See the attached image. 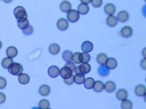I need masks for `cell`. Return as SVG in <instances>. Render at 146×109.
<instances>
[{"mask_svg":"<svg viewBox=\"0 0 146 109\" xmlns=\"http://www.w3.org/2000/svg\"><path fill=\"white\" fill-rule=\"evenodd\" d=\"M82 50L85 53H90L94 49L93 43L89 41H85L82 45Z\"/></svg>","mask_w":146,"mask_h":109,"instance_id":"12","label":"cell"},{"mask_svg":"<svg viewBox=\"0 0 146 109\" xmlns=\"http://www.w3.org/2000/svg\"><path fill=\"white\" fill-rule=\"evenodd\" d=\"M60 75L63 79H67L73 75V72L69 68L66 66H63L60 70Z\"/></svg>","mask_w":146,"mask_h":109,"instance_id":"6","label":"cell"},{"mask_svg":"<svg viewBox=\"0 0 146 109\" xmlns=\"http://www.w3.org/2000/svg\"><path fill=\"white\" fill-rule=\"evenodd\" d=\"M132 33H133L132 28L129 26L123 27L120 31V34L121 35V36L125 38L131 37L132 35Z\"/></svg>","mask_w":146,"mask_h":109,"instance_id":"7","label":"cell"},{"mask_svg":"<svg viewBox=\"0 0 146 109\" xmlns=\"http://www.w3.org/2000/svg\"><path fill=\"white\" fill-rule=\"evenodd\" d=\"M90 3L94 8H99L102 5V0H90Z\"/></svg>","mask_w":146,"mask_h":109,"instance_id":"35","label":"cell"},{"mask_svg":"<svg viewBox=\"0 0 146 109\" xmlns=\"http://www.w3.org/2000/svg\"><path fill=\"white\" fill-rule=\"evenodd\" d=\"M38 92L40 95L45 97V96H48L50 94L51 89L48 85H42L40 86Z\"/></svg>","mask_w":146,"mask_h":109,"instance_id":"18","label":"cell"},{"mask_svg":"<svg viewBox=\"0 0 146 109\" xmlns=\"http://www.w3.org/2000/svg\"><path fill=\"white\" fill-rule=\"evenodd\" d=\"M90 60V56L88 53H80V61L81 63H88Z\"/></svg>","mask_w":146,"mask_h":109,"instance_id":"33","label":"cell"},{"mask_svg":"<svg viewBox=\"0 0 146 109\" xmlns=\"http://www.w3.org/2000/svg\"><path fill=\"white\" fill-rule=\"evenodd\" d=\"M145 62H146L145 58L143 59L141 62V68H143L144 70H145Z\"/></svg>","mask_w":146,"mask_h":109,"instance_id":"41","label":"cell"},{"mask_svg":"<svg viewBox=\"0 0 146 109\" xmlns=\"http://www.w3.org/2000/svg\"><path fill=\"white\" fill-rule=\"evenodd\" d=\"M98 73L100 76L105 77L109 74V70L107 68L106 65H101L98 68Z\"/></svg>","mask_w":146,"mask_h":109,"instance_id":"29","label":"cell"},{"mask_svg":"<svg viewBox=\"0 0 146 109\" xmlns=\"http://www.w3.org/2000/svg\"><path fill=\"white\" fill-rule=\"evenodd\" d=\"M79 14H81L82 15H87L88 11H89V6L87 4H84V3H81L78 6V11Z\"/></svg>","mask_w":146,"mask_h":109,"instance_id":"22","label":"cell"},{"mask_svg":"<svg viewBox=\"0 0 146 109\" xmlns=\"http://www.w3.org/2000/svg\"><path fill=\"white\" fill-rule=\"evenodd\" d=\"M116 11L115 6L112 3H107L104 6L105 13L108 15H113Z\"/></svg>","mask_w":146,"mask_h":109,"instance_id":"11","label":"cell"},{"mask_svg":"<svg viewBox=\"0 0 146 109\" xmlns=\"http://www.w3.org/2000/svg\"><path fill=\"white\" fill-rule=\"evenodd\" d=\"M18 21V28L21 29L22 30H24L27 28L28 27L30 24H29V21L27 18H23L21 19V20H17Z\"/></svg>","mask_w":146,"mask_h":109,"instance_id":"23","label":"cell"},{"mask_svg":"<svg viewBox=\"0 0 146 109\" xmlns=\"http://www.w3.org/2000/svg\"><path fill=\"white\" fill-rule=\"evenodd\" d=\"M135 94L138 97H144L146 94V88L144 85H138L135 88Z\"/></svg>","mask_w":146,"mask_h":109,"instance_id":"13","label":"cell"},{"mask_svg":"<svg viewBox=\"0 0 146 109\" xmlns=\"http://www.w3.org/2000/svg\"><path fill=\"white\" fill-rule=\"evenodd\" d=\"M33 28L31 25H29L28 28H27L25 30H23V33L25 35H30L33 33Z\"/></svg>","mask_w":146,"mask_h":109,"instance_id":"36","label":"cell"},{"mask_svg":"<svg viewBox=\"0 0 146 109\" xmlns=\"http://www.w3.org/2000/svg\"><path fill=\"white\" fill-rule=\"evenodd\" d=\"M84 83L85 87L87 89H88V90L92 89L95 83V80L93 78L88 77L85 80Z\"/></svg>","mask_w":146,"mask_h":109,"instance_id":"30","label":"cell"},{"mask_svg":"<svg viewBox=\"0 0 146 109\" xmlns=\"http://www.w3.org/2000/svg\"><path fill=\"white\" fill-rule=\"evenodd\" d=\"M48 74L50 77L56 78L60 75V69L57 66H51L48 69Z\"/></svg>","mask_w":146,"mask_h":109,"instance_id":"8","label":"cell"},{"mask_svg":"<svg viewBox=\"0 0 146 109\" xmlns=\"http://www.w3.org/2000/svg\"><path fill=\"white\" fill-rule=\"evenodd\" d=\"M104 83L100 81V80H97L96 82H95L94 85V90L95 92H96L97 93H100L101 92H102L104 90Z\"/></svg>","mask_w":146,"mask_h":109,"instance_id":"28","label":"cell"},{"mask_svg":"<svg viewBox=\"0 0 146 109\" xmlns=\"http://www.w3.org/2000/svg\"><path fill=\"white\" fill-rule=\"evenodd\" d=\"M1 48H2V42L0 41V50L1 49Z\"/></svg>","mask_w":146,"mask_h":109,"instance_id":"44","label":"cell"},{"mask_svg":"<svg viewBox=\"0 0 146 109\" xmlns=\"http://www.w3.org/2000/svg\"><path fill=\"white\" fill-rule=\"evenodd\" d=\"M66 18H67L68 21L71 22V23H76L80 18V14L75 9H70L67 13Z\"/></svg>","mask_w":146,"mask_h":109,"instance_id":"4","label":"cell"},{"mask_svg":"<svg viewBox=\"0 0 146 109\" xmlns=\"http://www.w3.org/2000/svg\"><path fill=\"white\" fill-rule=\"evenodd\" d=\"M105 65H106V66L109 70H114L117 66V61L114 58H108Z\"/></svg>","mask_w":146,"mask_h":109,"instance_id":"9","label":"cell"},{"mask_svg":"<svg viewBox=\"0 0 146 109\" xmlns=\"http://www.w3.org/2000/svg\"><path fill=\"white\" fill-rule=\"evenodd\" d=\"M115 96H116V98L118 99L119 100L123 101L127 98L128 92L124 88H120L118 90L117 92H116Z\"/></svg>","mask_w":146,"mask_h":109,"instance_id":"10","label":"cell"},{"mask_svg":"<svg viewBox=\"0 0 146 109\" xmlns=\"http://www.w3.org/2000/svg\"><path fill=\"white\" fill-rule=\"evenodd\" d=\"M60 9L63 13H68L72 9L71 3L68 1H63L60 5Z\"/></svg>","mask_w":146,"mask_h":109,"instance_id":"17","label":"cell"},{"mask_svg":"<svg viewBox=\"0 0 146 109\" xmlns=\"http://www.w3.org/2000/svg\"><path fill=\"white\" fill-rule=\"evenodd\" d=\"M72 61L75 64H80L81 63L80 61V53L76 52L73 54Z\"/></svg>","mask_w":146,"mask_h":109,"instance_id":"34","label":"cell"},{"mask_svg":"<svg viewBox=\"0 0 146 109\" xmlns=\"http://www.w3.org/2000/svg\"><path fill=\"white\" fill-rule=\"evenodd\" d=\"M14 16L17 20L23 18H28V14L23 6H17L14 9Z\"/></svg>","mask_w":146,"mask_h":109,"instance_id":"2","label":"cell"},{"mask_svg":"<svg viewBox=\"0 0 146 109\" xmlns=\"http://www.w3.org/2000/svg\"><path fill=\"white\" fill-rule=\"evenodd\" d=\"M117 17L113 15L109 16L106 19V23L110 27H115L117 25Z\"/></svg>","mask_w":146,"mask_h":109,"instance_id":"21","label":"cell"},{"mask_svg":"<svg viewBox=\"0 0 146 109\" xmlns=\"http://www.w3.org/2000/svg\"><path fill=\"white\" fill-rule=\"evenodd\" d=\"M85 80V75L82 73H76V75L74 76V82L77 85L83 84Z\"/></svg>","mask_w":146,"mask_h":109,"instance_id":"25","label":"cell"},{"mask_svg":"<svg viewBox=\"0 0 146 109\" xmlns=\"http://www.w3.org/2000/svg\"><path fill=\"white\" fill-rule=\"evenodd\" d=\"M56 27L60 31H65L68 28V22L65 18H60L56 22Z\"/></svg>","mask_w":146,"mask_h":109,"instance_id":"5","label":"cell"},{"mask_svg":"<svg viewBox=\"0 0 146 109\" xmlns=\"http://www.w3.org/2000/svg\"><path fill=\"white\" fill-rule=\"evenodd\" d=\"M65 66L68 67L70 69L72 72L75 71V69L76 68V66L75 65V63H72V62H66V64L65 65Z\"/></svg>","mask_w":146,"mask_h":109,"instance_id":"39","label":"cell"},{"mask_svg":"<svg viewBox=\"0 0 146 109\" xmlns=\"http://www.w3.org/2000/svg\"><path fill=\"white\" fill-rule=\"evenodd\" d=\"M108 58L107 55L106 53H99L97 56V62L100 65H105L106 61Z\"/></svg>","mask_w":146,"mask_h":109,"instance_id":"24","label":"cell"},{"mask_svg":"<svg viewBox=\"0 0 146 109\" xmlns=\"http://www.w3.org/2000/svg\"><path fill=\"white\" fill-rule=\"evenodd\" d=\"M73 53L70 50H65L62 53V58L66 62H70L72 60Z\"/></svg>","mask_w":146,"mask_h":109,"instance_id":"26","label":"cell"},{"mask_svg":"<svg viewBox=\"0 0 146 109\" xmlns=\"http://www.w3.org/2000/svg\"><path fill=\"white\" fill-rule=\"evenodd\" d=\"M6 53L8 57L11 58H15L17 56L18 50L15 47H9L6 50Z\"/></svg>","mask_w":146,"mask_h":109,"instance_id":"16","label":"cell"},{"mask_svg":"<svg viewBox=\"0 0 146 109\" xmlns=\"http://www.w3.org/2000/svg\"><path fill=\"white\" fill-rule=\"evenodd\" d=\"M50 102L46 99H42L39 102L38 107L40 109H46L50 107Z\"/></svg>","mask_w":146,"mask_h":109,"instance_id":"32","label":"cell"},{"mask_svg":"<svg viewBox=\"0 0 146 109\" xmlns=\"http://www.w3.org/2000/svg\"><path fill=\"white\" fill-rule=\"evenodd\" d=\"M30 78L27 73H21L18 75V82L21 85H27L30 82Z\"/></svg>","mask_w":146,"mask_h":109,"instance_id":"19","label":"cell"},{"mask_svg":"<svg viewBox=\"0 0 146 109\" xmlns=\"http://www.w3.org/2000/svg\"><path fill=\"white\" fill-rule=\"evenodd\" d=\"M64 83L66 85H73V83H74V76L72 75L71 76V77H70L69 78L64 79Z\"/></svg>","mask_w":146,"mask_h":109,"instance_id":"38","label":"cell"},{"mask_svg":"<svg viewBox=\"0 0 146 109\" xmlns=\"http://www.w3.org/2000/svg\"><path fill=\"white\" fill-rule=\"evenodd\" d=\"M104 89L108 93H112L115 90L116 85L113 82L108 81L104 84Z\"/></svg>","mask_w":146,"mask_h":109,"instance_id":"15","label":"cell"},{"mask_svg":"<svg viewBox=\"0 0 146 109\" xmlns=\"http://www.w3.org/2000/svg\"><path fill=\"white\" fill-rule=\"evenodd\" d=\"M3 1L6 3H10L13 1V0H3Z\"/></svg>","mask_w":146,"mask_h":109,"instance_id":"43","label":"cell"},{"mask_svg":"<svg viewBox=\"0 0 146 109\" xmlns=\"http://www.w3.org/2000/svg\"><path fill=\"white\" fill-rule=\"evenodd\" d=\"M82 3H84V4L88 5V3H90V0H80Z\"/></svg>","mask_w":146,"mask_h":109,"instance_id":"42","label":"cell"},{"mask_svg":"<svg viewBox=\"0 0 146 109\" xmlns=\"http://www.w3.org/2000/svg\"><path fill=\"white\" fill-rule=\"evenodd\" d=\"M6 95L2 92H0V104H4L6 101Z\"/></svg>","mask_w":146,"mask_h":109,"instance_id":"40","label":"cell"},{"mask_svg":"<svg viewBox=\"0 0 146 109\" xmlns=\"http://www.w3.org/2000/svg\"><path fill=\"white\" fill-rule=\"evenodd\" d=\"M129 18V15L127 11H120L117 15V20L119 21L121 23H125L127 21Z\"/></svg>","mask_w":146,"mask_h":109,"instance_id":"14","label":"cell"},{"mask_svg":"<svg viewBox=\"0 0 146 109\" xmlns=\"http://www.w3.org/2000/svg\"><path fill=\"white\" fill-rule=\"evenodd\" d=\"M91 70V66L88 63H82V65L76 67L75 69V73H82V74H87Z\"/></svg>","mask_w":146,"mask_h":109,"instance_id":"3","label":"cell"},{"mask_svg":"<svg viewBox=\"0 0 146 109\" xmlns=\"http://www.w3.org/2000/svg\"><path fill=\"white\" fill-rule=\"evenodd\" d=\"M120 107H121L122 109H132L133 107L132 102L130 100L126 98L124 100L122 101Z\"/></svg>","mask_w":146,"mask_h":109,"instance_id":"31","label":"cell"},{"mask_svg":"<svg viewBox=\"0 0 146 109\" xmlns=\"http://www.w3.org/2000/svg\"><path fill=\"white\" fill-rule=\"evenodd\" d=\"M48 50L50 54L53 55H56L60 52V47L57 43H52L49 46Z\"/></svg>","mask_w":146,"mask_h":109,"instance_id":"20","label":"cell"},{"mask_svg":"<svg viewBox=\"0 0 146 109\" xmlns=\"http://www.w3.org/2000/svg\"><path fill=\"white\" fill-rule=\"evenodd\" d=\"M7 85V81L2 76H0V89H4Z\"/></svg>","mask_w":146,"mask_h":109,"instance_id":"37","label":"cell"},{"mask_svg":"<svg viewBox=\"0 0 146 109\" xmlns=\"http://www.w3.org/2000/svg\"><path fill=\"white\" fill-rule=\"evenodd\" d=\"M31 109H40V108L39 107H33Z\"/></svg>","mask_w":146,"mask_h":109,"instance_id":"45","label":"cell"},{"mask_svg":"<svg viewBox=\"0 0 146 109\" xmlns=\"http://www.w3.org/2000/svg\"><path fill=\"white\" fill-rule=\"evenodd\" d=\"M13 63V60L12 58L9 57H5L2 60L1 65L3 68L8 69L9 68V66H10Z\"/></svg>","mask_w":146,"mask_h":109,"instance_id":"27","label":"cell"},{"mask_svg":"<svg viewBox=\"0 0 146 109\" xmlns=\"http://www.w3.org/2000/svg\"><path fill=\"white\" fill-rule=\"evenodd\" d=\"M8 70V72L10 73L11 75H14V76H17L23 73V67L20 63L13 62L10 66H9Z\"/></svg>","mask_w":146,"mask_h":109,"instance_id":"1","label":"cell"},{"mask_svg":"<svg viewBox=\"0 0 146 109\" xmlns=\"http://www.w3.org/2000/svg\"><path fill=\"white\" fill-rule=\"evenodd\" d=\"M46 109H52V108H46Z\"/></svg>","mask_w":146,"mask_h":109,"instance_id":"46","label":"cell"}]
</instances>
